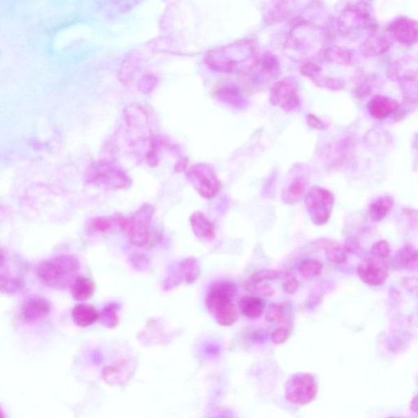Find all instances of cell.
Here are the masks:
<instances>
[{
  "label": "cell",
  "mask_w": 418,
  "mask_h": 418,
  "mask_svg": "<svg viewBox=\"0 0 418 418\" xmlns=\"http://www.w3.org/2000/svg\"><path fill=\"white\" fill-rule=\"evenodd\" d=\"M80 262L74 257L60 255L43 262L37 268L38 280L57 290L70 288L80 271Z\"/></svg>",
  "instance_id": "1"
},
{
  "label": "cell",
  "mask_w": 418,
  "mask_h": 418,
  "mask_svg": "<svg viewBox=\"0 0 418 418\" xmlns=\"http://www.w3.org/2000/svg\"><path fill=\"white\" fill-rule=\"evenodd\" d=\"M189 179L198 193L205 199L214 198L221 190V182L212 166L198 163L188 172Z\"/></svg>",
  "instance_id": "4"
},
{
  "label": "cell",
  "mask_w": 418,
  "mask_h": 418,
  "mask_svg": "<svg viewBox=\"0 0 418 418\" xmlns=\"http://www.w3.org/2000/svg\"><path fill=\"white\" fill-rule=\"evenodd\" d=\"M285 306L281 304H271L267 307L265 319L270 323H282L285 319Z\"/></svg>",
  "instance_id": "22"
},
{
  "label": "cell",
  "mask_w": 418,
  "mask_h": 418,
  "mask_svg": "<svg viewBox=\"0 0 418 418\" xmlns=\"http://www.w3.org/2000/svg\"><path fill=\"white\" fill-rule=\"evenodd\" d=\"M187 165H188V161L187 158H184V160L180 161L177 163L176 165V171L177 172H184L187 169Z\"/></svg>",
  "instance_id": "30"
},
{
  "label": "cell",
  "mask_w": 418,
  "mask_h": 418,
  "mask_svg": "<svg viewBox=\"0 0 418 418\" xmlns=\"http://www.w3.org/2000/svg\"><path fill=\"white\" fill-rule=\"evenodd\" d=\"M389 269L388 258L370 253V255L359 264L357 273L360 280L367 285L380 286L387 281Z\"/></svg>",
  "instance_id": "5"
},
{
  "label": "cell",
  "mask_w": 418,
  "mask_h": 418,
  "mask_svg": "<svg viewBox=\"0 0 418 418\" xmlns=\"http://www.w3.org/2000/svg\"><path fill=\"white\" fill-rule=\"evenodd\" d=\"M71 317L77 325L82 328H87L97 323L100 318V312L93 306L80 304L76 305L72 310Z\"/></svg>",
  "instance_id": "11"
},
{
  "label": "cell",
  "mask_w": 418,
  "mask_h": 418,
  "mask_svg": "<svg viewBox=\"0 0 418 418\" xmlns=\"http://www.w3.org/2000/svg\"><path fill=\"white\" fill-rule=\"evenodd\" d=\"M237 292V286L234 283L230 281H220L214 283L210 287L208 295L205 300L207 309L212 311L214 306L218 304L220 301L232 299Z\"/></svg>",
  "instance_id": "9"
},
{
  "label": "cell",
  "mask_w": 418,
  "mask_h": 418,
  "mask_svg": "<svg viewBox=\"0 0 418 418\" xmlns=\"http://www.w3.org/2000/svg\"><path fill=\"white\" fill-rule=\"evenodd\" d=\"M186 274V280L188 283H193L200 276V266L198 261L195 258H189L181 264Z\"/></svg>",
  "instance_id": "24"
},
{
  "label": "cell",
  "mask_w": 418,
  "mask_h": 418,
  "mask_svg": "<svg viewBox=\"0 0 418 418\" xmlns=\"http://www.w3.org/2000/svg\"><path fill=\"white\" fill-rule=\"evenodd\" d=\"M70 288L72 297L78 301H87L95 292L94 283L84 276H77Z\"/></svg>",
  "instance_id": "15"
},
{
  "label": "cell",
  "mask_w": 418,
  "mask_h": 418,
  "mask_svg": "<svg viewBox=\"0 0 418 418\" xmlns=\"http://www.w3.org/2000/svg\"><path fill=\"white\" fill-rule=\"evenodd\" d=\"M305 204L312 222L317 225H323L331 217L334 197L328 190L314 186L306 194Z\"/></svg>",
  "instance_id": "3"
},
{
  "label": "cell",
  "mask_w": 418,
  "mask_h": 418,
  "mask_svg": "<svg viewBox=\"0 0 418 418\" xmlns=\"http://www.w3.org/2000/svg\"><path fill=\"white\" fill-rule=\"evenodd\" d=\"M292 324L291 320L287 322L285 325L278 327L272 331L271 340L274 344L281 345L287 342L291 337Z\"/></svg>",
  "instance_id": "25"
},
{
  "label": "cell",
  "mask_w": 418,
  "mask_h": 418,
  "mask_svg": "<svg viewBox=\"0 0 418 418\" xmlns=\"http://www.w3.org/2000/svg\"><path fill=\"white\" fill-rule=\"evenodd\" d=\"M394 267L398 270L418 271V250L411 246L403 248L395 259Z\"/></svg>",
  "instance_id": "16"
},
{
  "label": "cell",
  "mask_w": 418,
  "mask_h": 418,
  "mask_svg": "<svg viewBox=\"0 0 418 418\" xmlns=\"http://www.w3.org/2000/svg\"><path fill=\"white\" fill-rule=\"evenodd\" d=\"M285 391L286 401L294 405L304 406L315 400L318 383L311 373H296L288 378Z\"/></svg>",
  "instance_id": "2"
},
{
  "label": "cell",
  "mask_w": 418,
  "mask_h": 418,
  "mask_svg": "<svg viewBox=\"0 0 418 418\" xmlns=\"http://www.w3.org/2000/svg\"><path fill=\"white\" fill-rule=\"evenodd\" d=\"M287 272L271 271V270H262L253 274V276L249 278L248 281V286H253L258 285L264 281H275L277 278H283L285 276Z\"/></svg>",
  "instance_id": "20"
},
{
  "label": "cell",
  "mask_w": 418,
  "mask_h": 418,
  "mask_svg": "<svg viewBox=\"0 0 418 418\" xmlns=\"http://www.w3.org/2000/svg\"><path fill=\"white\" fill-rule=\"evenodd\" d=\"M52 306L49 300L44 297H33L22 307V320L27 324L45 320L50 315Z\"/></svg>",
  "instance_id": "8"
},
{
  "label": "cell",
  "mask_w": 418,
  "mask_h": 418,
  "mask_svg": "<svg viewBox=\"0 0 418 418\" xmlns=\"http://www.w3.org/2000/svg\"><path fill=\"white\" fill-rule=\"evenodd\" d=\"M212 312H214L215 319L221 326H232L237 323L239 319V311L232 299L219 301Z\"/></svg>",
  "instance_id": "10"
},
{
  "label": "cell",
  "mask_w": 418,
  "mask_h": 418,
  "mask_svg": "<svg viewBox=\"0 0 418 418\" xmlns=\"http://www.w3.org/2000/svg\"><path fill=\"white\" fill-rule=\"evenodd\" d=\"M270 103L283 112H292L300 107L301 100L296 88L290 84L281 82L274 86L271 91Z\"/></svg>",
  "instance_id": "7"
},
{
  "label": "cell",
  "mask_w": 418,
  "mask_h": 418,
  "mask_svg": "<svg viewBox=\"0 0 418 418\" xmlns=\"http://www.w3.org/2000/svg\"><path fill=\"white\" fill-rule=\"evenodd\" d=\"M216 96L222 102L234 105V107H246V105H245L246 100H245L242 94L237 89L222 88L216 93Z\"/></svg>",
  "instance_id": "19"
},
{
  "label": "cell",
  "mask_w": 418,
  "mask_h": 418,
  "mask_svg": "<svg viewBox=\"0 0 418 418\" xmlns=\"http://www.w3.org/2000/svg\"><path fill=\"white\" fill-rule=\"evenodd\" d=\"M306 123L309 125V127L318 129V130H324V129L326 128L324 123L313 114H309L307 115Z\"/></svg>",
  "instance_id": "28"
},
{
  "label": "cell",
  "mask_w": 418,
  "mask_h": 418,
  "mask_svg": "<svg viewBox=\"0 0 418 418\" xmlns=\"http://www.w3.org/2000/svg\"><path fill=\"white\" fill-rule=\"evenodd\" d=\"M151 216V207L143 206L133 218L126 221L122 225L124 228L128 229L129 239L137 246H144L149 241L150 238L149 227H150Z\"/></svg>",
  "instance_id": "6"
},
{
  "label": "cell",
  "mask_w": 418,
  "mask_h": 418,
  "mask_svg": "<svg viewBox=\"0 0 418 418\" xmlns=\"http://www.w3.org/2000/svg\"><path fill=\"white\" fill-rule=\"evenodd\" d=\"M390 203H391L390 200L384 199L383 200H378L377 203H375L372 206V217L377 220L382 218L391 208V207H386L385 208L384 206Z\"/></svg>",
  "instance_id": "26"
},
{
  "label": "cell",
  "mask_w": 418,
  "mask_h": 418,
  "mask_svg": "<svg viewBox=\"0 0 418 418\" xmlns=\"http://www.w3.org/2000/svg\"><path fill=\"white\" fill-rule=\"evenodd\" d=\"M282 287L286 294H294L297 290H299V282H297V278L292 276L291 274L287 273L285 276L283 277Z\"/></svg>",
  "instance_id": "27"
},
{
  "label": "cell",
  "mask_w": 418,
  "mask_h": 418,
  "mask_svg": "<svg viewBox=\"0 0 418 418\" xmlns=\"http://www.w3.org/2000/svg\"><path fill=\"white\" fill-rule=\"evenodd\" d=\"M110 225H110L109 221L103 218H98L97 220L94 221L93 227L96 230L105 232L110 228Z\"/></svg>",
  "instance_id": "29"
},
{
  "label": "cell",
  "mask_w": 418,
  "mask_h": 418,
  "mask_svg": "<svg viewBox=\"0 0 418 418\" xmlns=\"http://www.w3.org/2000/svg\"><path fill=\"white\" fill-rule=\"evenodd\" d=\"M265 301L255 296H244L239 302L240 312L251 320L261 318L265 312Z\"/></svg>",
  "instance_id": "13"
},
{
  "label": "cell",
  "mask_w": 418,
  "mask_h": 418,
  "mask_svg": "<svg viewBox=\"0 0 418 418\" xmlns=\"http://www.w3.org/2000/svg\"><path fill=\"white\" fill-rule=\"evenodd\" d=\"M368 107L373 117L381 119L395 112L396 103L387 98L378 97L371 100Z\"/></svg>",
  "instance_id": "17"
},
{
  "label": "cell",
  "mask_w": 418,
  "mask_h": 418,
  "mask_svg": "<svg viewBox=\"0 0 418 418\" xmlns=\"http://www.w3.org/2000/svg\"><path fill=\"white\" fill-rule=\"evenodd\" d=\"M411 408L413 411L418 412V396L413 398L411 403Z\"/></svg>",
  "instance_id": "31"
},
{
  "label": "cell",
  "mask_w": 418,
  "mask_h": 418,
  "mask_svg": "<svg viewBox=\"0 0 418 418\" xmlns=\"http://www.w3.org/2000/svg\"><path fill=\"white\" fill-rule=\"evenodd\" d=\"M325 256L329 262L342 264L347 261L348 249L342 245H330L325 249Z\"/></svg>",
  "instance_id": "21"
},
{
  "label": "cell",
  "mask_w": 418,
  "mask_h": 418,
  "mask_svg": "<svg viewBox=\"0 0 418 418\" xmlns=\"http://www.w3.org/2000/svg\"><path fill=\"white\" fill-rule=\"evenodd\" d=\"M118 306L115 304H110L105 306L103 312H100V318L103 320L104 325L109 328H114L119 322Z\"/></svg>",
  "instance_id": "23"
},
{
  "label": "cell",
  "mask_w": 418,
  "mask_h": 418,
  "mask_svg": "<svg viewBox=\"0 0 418 418\" xmlns=\"http://www.w3.org/2000/svg\"><path fill=\"white\" fill-rule=\"evenodd\" d=\"M299 271L306 280H313L321 275L323 271V264L315 259H305L299 263Z\"/></svg>",
  "instance_id": "18"
},
{
  "label": "cell",
  "mask_w": 418,
  "mask_h": 418,
  "mask_svg": "<svg viewBox=\"0 0 418 418\" xmlns=\"http://www.w3.org/2000/svg\"><path fill=\"white\" fill-rule=\"evenodd\" d=\"M308 181L304 177H297L292 179L282 193V200L286 204H294L304 198Z\"/></svg>",
  "instance_id": "14"
},
{
  "label": "cell",
  "mask_w": 418,
  "mask_h": 418,
  "mask_svg": "<svg viewBox=\"0 0 418 418\" xmlns=\"http://www.w3.org/2000/svg\"><path fill=\"white\" fill-rule=\"evenodd\" d=\"M190 222L197 237L209 241L215 238L214 225L203 213L195 212L192 214Z\"/></svg>",
  "instance_id": "12"
}]
</instances>
